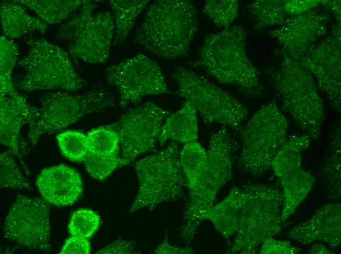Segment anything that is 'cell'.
Masks as SVG:
<instances>
[{"label": "cell", "instance_id": "1", "mask_svg": "<svg viewBox=\"0 0 341 254\" xmlns=\"http://www.w3.org/2000/svg\"><path fill=\"white\" fill-rule=\"evenodd\" d=\"M246 32L234 25L210 34L200 47L196 60L190 64L220 83L233 85L249 97L262 95L260 72L246 51Z\"/></svg>", "mask_w": 341, "mask_h": 254}, {"label": "cell", "instance_id": "2", "mask_svg": "<svg viewBox=\"0 0 341 254\" xmlns=\"http://www.w3.org/2000/svg\"><path fill=\"white\" fill-rule=\"evenodd\" d=\"M197 30L195 8L187 0H159L149 5L134 42L158 58L187 55Z\"/></svg>", "mask_w": 341, "mask_h": 254}, {"label": "cell", "instance_id": "3", "mask_svg": "<svg viewBox=\"0 0 341 254\" xmlns=\"http://www.w3.org/2000/svg\"><path fill=\"white\" fill-rule=\"evenodd\" d=\"M282 57L279 64L266 70L268 80L295 124L311 139H317L324 111L312 75L283 52Z\"/></svg>", "mask_w": 341, "mask_h": 254}, {"label": "cell", "instance_id": "4", "mask_svg": "<svg viewBox=\"0 0 341 254\" xmlns=\"http://www.w3.org/2000/svg\"><path fill=\"white\" fill-rule=\"evenodd\" d=\"M241 188L243 201L239 227L226 253L256 254L265 239L281 232L282 193L262 183L250 182Z\"/></svg>", "mask_w": 341, "mask_h": 254}, {"label": "cell", "instance_id": "5", "mask_svg": "<svg viewBox=\"0 0 341 254\" xmlns=\"http://www.w3.org/2000/svg\"><path fill=\"white\" fill-rule=\"evenodd\" d=\"M39 97V113L28 124L27 137L32 147L43 135L59 132L86 115L116 106L112 92L97 85L82 93L46 91Z\"/></svg>", "mask_w": 341, "mask_h": 254}, {"label": "cell", "instance_id": "6", "mask_svg": "<svg viewBox=\"0 0 341 254\" xmlns=\"http://www.w3.org/2000/svg\"><path fill=\"white\" fill-rule=\"evenodd\" d=\"M180 150L178 143L171 142L135 162L139 187L129 213L142 209L152 211L163 203L176 201L183 196L187 183L180 162Z\"/></svg>", "mask_w": 341, "mask_h": 254}, {"label": "cell", "instance_id": "7", "mask_svg": "<svg viewBox=\"0 0 341 254\" xmlns=\"http://www.w3.org/2000/svg\"><path fill=\"white\" fill-rule=\"evenodd\" d=\"M288 128V119L275 102L263 105L240 131L242 146L239 170L254 177L266 174L287 138Z\"/></svg>", "mask_w": 341, "mask_h": 254}, {"label": "cell", "instance_id": "8", "mask_svg": "<svg viewBox=\"0 0 341 254\" xmlns=\"http://www.w3.org/2000/svg\"><path fill=\"white\" fill-rule=\"evenodd\" d=\"M26 42L27 53L19 62L24 71L16 81L19 89L72 92L87 85L75 71L67 51L43 38L30 39Z\"/></svg>", "mask_w": 341, "mask_h": 254}, {"label": "cell", "instance_id": "9", "mask_svg": "<svg viewBox=\"0 0 341 254\" xmlns=\"http://www.w3.org/2000/svg\"><path fill=\"white\" fill-rule=\"evenodd\" d=\"M238 147L224 126L212 134L202 172L195 185L188 190L183 214L187 223L200 224L202 215L214 205L218 192L232 178Z\"/></svg>", "mask_w": 341, "mask_h": 254}, {"label": "cell", "instance_id": "10", "mask_svg": "<svg viewBox=\"0 0 341 254\" xmlns=\"http://www.w3.org/2000/svg\"><path fill=\"white\" fill-rule=\"evenodd\" d=\"M97 4L86 0L68 21L58 28L56 37L68 42L70 55L85 62L96 64L107 62L115 34L113 13H93Z\"/></svg>", "mask_w": 341, "mask_h": 254}, {"label": "cell", "instance_id": "11", "mask_svg": "<svg viewBox=\"0 0 341 254\" xmlns=\"http://www.w3.org/2000/svg\"><path fill=\"white\" fill-rule=\"evenodd\" d=\"M171 76L177 85L179 95L193 106L205 124H219L240 132L248 113L235 97L183 67H175Z\"/></svg>", "mask_w": 341, "mask_h": 254}, {"label": "cell", "instance_id": "12", "mask_svg": "<svg viewBox=\"0 0 341 254\" xmlns=\"http://www.w3.org/2000/svg\"><path fill=\"white\" fill-rule=\"evenodd\" d=\"M170 114L146 101L129 108L108 125L119 138L121 167L129 165L141 155L156 149L162 127Z\"/></svg>", "mask_w": 341, "mask_h": 254}, {"label": "cell", "instance_id": "13", "mask_svg": "<svg viewBox=\"0 0 341 254\" xmlns=\"http://www.w3.org/2000/svg\"><path fill=\"white\" fill-rule=\"evenodd\" d=\"M105 71V79L116 88L117 104L122 109L147 95L172 93L168 89L160 67L143 54L112 64Z\"/></svg>", "mask_w": 341, "mask_h": 254}, {"label": "cell", "instance_id": "14", "mask_svg": "<svg viewBox=\"0 0 341 254\" xmlns=\"http://www.w3.org/2000/svg\"><path fill=\"white\" fill-rule=\"evenodd\" d=\"M2 229L5 238L21 247L47 252L51 249L49 208L44 199L18 194Z\"/></svg>", "mask_w": 341, "mask_h": 254}, {"label": "cell", "instance_id": "15", "mask_svg": "<svg viewBox=\"0 0 341 254\" xmlns=\"http://www.w3.org/2000/svg\"><path fill=\"white\" fill-rule=\"evenodd\" d=\"M341 24L332 28L331 36L310 48L297 61L313 74L318 88L327 96L334 109L341 110Z\"/></svg>", "mask_w": 341, "mask_h": 254}, {"label": "cell", "instance_id": "16", "mask_svg": "<svg viewBox=\"0 0 341 254\" xmlns=\"http://www.w3.org/2000/svg\"><path fill=\"white\" fill-rule=\"evenodd\" d=\"M330 20L328 12L317 6L303 14L289 17L270 34L281 45L283 52L297 60L325 36Z\"/></svg>", "mask_w": 341, "mask_h": 254}, {"label": "cell", "instance_id": "17", "mask_svg": "<svg viewBox=\"0 0 341 254\" xmlns=\"http://www.w3.org/2000/svg\"><path fill=\"white\" fill-rule=\"evenodd\" d=\"M0 143L18 158L26 174L30 175L24 160L29 150L21 132L23 127L38 115L39 108L31 106L19 93L15 96L0 95Z\"/></svg>", "mask_w": 341, "mask_h": 254}, {"label": "cell", "instance_id": "18", "mask_svg": "<svg viewBox=\"0 0 341 254\" xmlns=\"http://www.w3.org/2000/svg\"><path fill=\"white\" fill-rule=\"evenodd\" d=\"M288 235L303 244L318 240L333 249L338 248L341 241V204L324 205L309 220L292 229Z\"/></svg>", "mask_w": 341, "mask_h": 254}, {"label": "cell", "instance_id": "19", "mask_svg": "<svg viewBox=\"0 0 341 254\" xmlns=\"http://www.w3.org/2000/svg\"><path fill=\"white\" fill-rule=\"evenodd\" d=\"M36 183L43 199L57 206L73 205L83 190L80 174L64 164L43 169Z\"/></svg>", "mask_w": 341, "mask_h": 254}, {"label": "cell", "instance_id": "20", "mask_svg": "<svg viewBox=\"0 0 341 254\" xmlns=\"http://www.w3.org/2000/svg\"><path fill=\"white\" fill-rule=\"evenodd\" d=\"M243 201L241 188L234 187L222 200L202 215V219L210 220L230 244L238 229Z\"/></svg>", "mask_w": 341, "mask_h": 254}, {"label": "cell", "instance_id": "21", "mask_svg": "<svg viewBox=\"0 0 341 254\" xmlns=\"http://www.w3.org/2000/svg\"><path fill=\"white\" fill-rule=\"evenodd\" d=\"M197 112L190 103L184 101L180 108L165 120L159 143L162 145L169 140L186 144L197 141Z\"/></svg>", "mask_w": 341, "mask_h": 254}, {"label": "cell", "instance_id": "22", "mask_svg": "<svg viewBox=\"0 0 341 254\" xmlns=\"http://www.w3.org/2000/svg\"><path fill=\"white\" fill-rule=\"evenodd\" d=\"M0 9L1 29L9 38H19L35 31L44 33L48 28V24L28 14L23 5L14 0L2 2Z\"/></svg>", "mask_w": 341, "mask_h": 254}, {"label": "cell", "instance_id": "23", "mask_svg": "<svg viewBox=\"0 0 341 254\" xmlns=\"http://www.w3.org/2000/svg\"><path fill=\"white\" fill-rule=\"evenodd\" d=\"M279 180L283 189L281 218L283 223L310 193L315 178L309 171L301 169Z\"/></svg>", "mask_w": 341, "mask_h": 254}, {"label": "cell", "instance_id": "24", "mask_svg": "<svg viewBox=\"0 0 341 254\" xmlns=\"http://www.w3.org/2000/svg\"><path fill=\"white\" fill-rule=\"evenodd\" d=\"M311 140L305 133L287 137L271 164V169L279 179L302 169V154L309 147Z\"/></svg>", "mask_w": 341, "mask_h": 254}, {"label": "cell", "instance_id": "25", "mask_svg": "<svg viewBox=\"0 0 341 254\" xmlns=\"http://www.w3.org/2000/svg\"><path fill=\"white\" fill-rule=\"evenodd\" d=\"M33 11L47 24L70 19L86 2L82 0H16Z\"/></svg>", "mask_w": 341, "mask_h": 254}, {"label": "cell", "instance_id": "26", "mask_svg": "<svg viewBox=\"0 0 341 254\" xmlns=\"http://www.w3.org/2000/svg\"><path fill=\"white\" fill-rule=\"evenodd\" d=\"M147 0H112L109 3L115 23V34L112 44L118 46L126 39L139 15L147 7Z\"/></svg>", "mask_w": 341, "mask_h": 254}, {"label": "cell", "instance_id": "27", "mask_svg": "<svg viewBox=\"0 0 341 254\" xmlns=\"http://www.w3.org/2000/svg\"><path fill=\"white\" fill-rule=\"evenodd\" d=\"M284 2L282 0H257L250 3L247 10L254 29L261 31L283 24L290 17L284 10Z\"/></svg>", "mask_w": 341, "mask_h": 254}, {"label": "cell", "instance_id": "28", "mask_svg": "<svg viewBox=\"0 0 341 254\" xmlns=\"http://www.w3.org/2000/svg\"><path fill=\"white\" fill-rule=\"evenodd\" d=\"M207 150L197 141L186 144L180 151V165L188 190L198 180L205 167Z\"/></svg>", "mask_w": 341, "mask_h": 254}, {"label": "cell", "instance_id": "29", "mask_svg": "<svg viewBox=\"0 0 341 254\" xmlns=\"http://www.w3.org/2000/svg\"><path fill=\"white\" fill-rule=\"evenodd\" d=\"M0 39V95L15 96L19 93L14 87L12 74L18 54V47L6 36H1Z\"/></svg>", "mask_w": 341, "mask_h": 254}, {"label": "cell", "instance_id": "30", "mask_svg": "<svg viewBox=\"0 0 341 254\" xmlns=\"http://www.w3.org/2000/svg\"><path fill=\"white\" fill-rule=\"evenodd\" d=\"M341 144L340 126L334 134L330 152L322 170L329 193L335 199L341 196Z\"/></svg>", "mask_w": 341, "mask_h": 254}, {"label": "cell", "instance_id": "31", "mask_svg": "<svg viewBox=\"0 0 341 254\" xmlns=\"http://www.w3.org/2000/svg\"><path fill=\"white\" fill-rule=\"evenodd\" d=\"M237 0H209L203 6V11L214 23L223 29L231 26L239 15Z\"/></svg>", "mask_w": 341, "mask_h": 254}, {"label": "cell", "instance_id": "32", "mask_svg": "<svg viewBox=\"0 0 341 254\" xmlns=\"http://www.w3.org/2000/svg\"><path fill=\"white\" fill-rule=\"evenodd\" d=\"M0 179L1 189H31L29 181L14 159V155L9 150L0 153Z\"/></svg>", "mask_w": 341, "mask_h": 254}, {"label": "cell", "instance_id": "33", "mask_svg": "<svg viewBox=\"0 0 341 254\" xmlns=\"http://www.w3.org/2000/svg\"><path fill=\"white\" fill-rule=\"evenodd\" d=\"M60 149L63 155L71 161H84L89 152L87 135L76 130H68L56 136Z\"/></svg>", "mask_w": 341, "mask_h": 254}, {"label": "cell", "instance_id": "34", "mask_svg": "<svg viewBox=\"0 0 341 254\" xmlns=\"http://www.w3.org/2000/svg\"><path fill=\"white\" fill-rule=\"evenodd\" d=\"M87 138L89 152L105 155L118 154L119 138L116 131L109 126L91 130L88 133Z\"/></svg>", "mask_w": 341, "mask_h": 254}, {"label": "cell", "instance_id": "35", "mask_svg": "<svg viewBox=\"0 0 341 254\" xmlns=\"http://www.w3.org/2000/svg\"><path fill=\"white\" fill-rule=\"evenodd\" d=\"M84 163L86 170L93 178L103 180L118 167H121L122 160L118 154L105 155L89 151Z\"/></svg>", "mask_w": 341, "mask_h": 254}, {"label": "cell", "instance_id": "36", "mask_svg": "<svg viewBox=\"0 0 341 254\" xmlns=\"http://www.w3.org/2000/svg\"><path fill=\"white\" fill-rule=\"evenodd\" d=\"M100 223V216L96 212L89 209H80L72 213L68 230L72 236L88 238L95 233Z\"/></svg>", "mask_w": 341, "mask_h": 254}, {"label": "cell", "instance_id": "37", "mask_svg": "<svg viewBox=\"0 0 341 254\" xmlns=\"http://www.w3.org/2000/svg\"><path fill=\"white\" fill-rule=\"evenodd\" d=\"M300 251L287 240H278L272 237L265 239L261 244L259 253L261 254H294Z\"/></svg>", "mask_w": 341, "mask_h": 254}, {"label": "cell", "instance_id": "38", "mask_svg": "<svg viewBox=\"0 0 341 254\" xmlns=\"http://www.w3.org/2000/svg\"><path fill=\"white\" fill-rule=\"evenodd\" d=\"M90 251V244L87 238L72 236L66 241L59 254H88Z\"/></svg>", "mask_w": 341, "mask_h": 254}, {"label": "cell", "instance_id": "39", "mask_svg": "<svg viewBox=\"0 0 341 254\" xmlns=\"http://www.w3.org/2000/svg\"><path fill=\"white\" fill-rule=\"evenodd\" d=\"M322 0H285L284 10L290 16L303 14L320 4Z\"/></svg>", "mask_w": 341, "mask_h": 254}, {"label": "cell", "instance_id": "40", "mask_svg": "<svg viewBox=\"0 0 341 254\" xmlns=\"http://www.w3.org/2000/svg\"><path fill=\"white\" fill-rule=\"evenodd\" d=\"M135 244L120 238L98 251L97 254H137Z\"/></svg>", "mask_w": 341, "mask_h": 254}, {"label": "cell", "instance_id": "41", "mask_svg": "<svg viewBox=\"0 0 341 254\" xmlns=\"http://www.w3.org/2000/svg\"><path fill=\"white\" fill-rule=\"evenodd\" d=\"M152 253L158 254H191L195 253V251L190 245L181 247L170 244L168 241V236L166 235L163 241L156 247Z\"/></svg>", "mask_w": 341, "mask_h": 254}, {"label": "cell", "instance_id": "42", "mask_svg": "<svg viewBox=\"0 0 341 254\" xmlns=\"http://www.w3.org/2000/svg\"><path fill=\"white\" fill-rule=\"evenodd\" d=\"M327 11H329L336 18L338 23H341V1L322 0L320 3Z\"/></svg>", "mask_w": 341, "mask_h": 254}, {"label": "cell", "instance_id": "43", "mask_svg": "<svg viewBox=\"0 0 341 254\" xmlns=\"http://www.w3.org/2000/svg\"><path fill=\"white\" fill-rule=\"evenodd\" d=\"M310 254H334L324 245L322 243H317L314 244L309 253Z\"/></svg>", "mask_w": 341, "mask_h": 254}]
</instances>
